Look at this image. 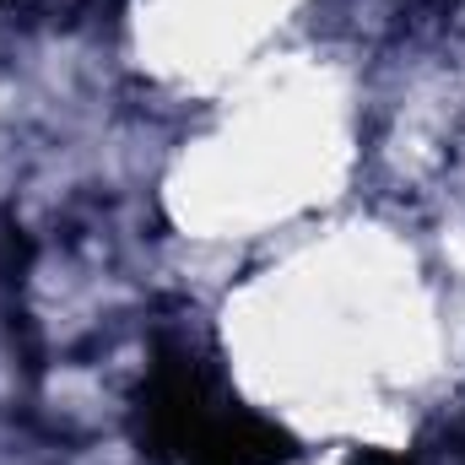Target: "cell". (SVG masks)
Wrapping results in <instances>:
<instances>
[{"mask_svg":"<svg viewBox=\"0 0 465 465\" xmlns=\"http://www.w3.org/2000/svg\"><path fill=\"white\" fill-rule=\"evenodd\" d=\"M357 465H406V460H401V455H373V450H362Z\"/></svg>","mask_w":465,"mask_h":465,"instance_id":"cell-1","label":"cell"}]
</instances>
